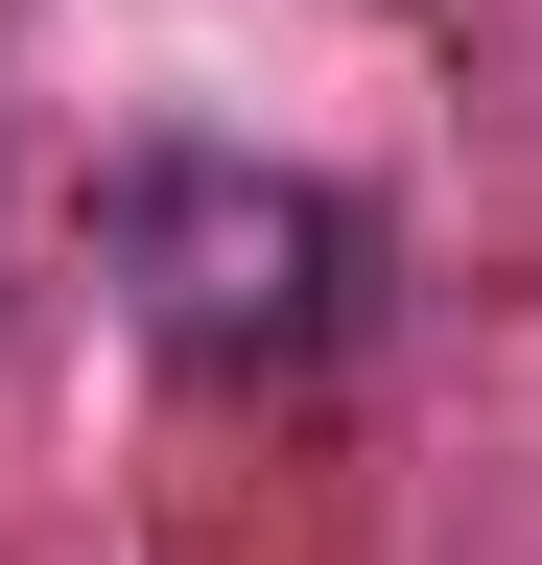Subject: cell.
Segmentation results:
<instances>
[{
  "label": "cell",
  "instance_id": "6da1fadb",
  "mask_svg": "<svg viewBox=\"0 0 542 565\" xmlns=\"http://www.w3.org/2000/svg\"><path fill=\"white\" fill-rule=\"evenodd\" d=\"M95 282H118L166 353H213V377H284V353L354 330V212L284 189V166L166 141V166H118V189H95Z\"/></svg>",
  "mask_w": 542,
  "mask_h": 565
}]
</instances>
